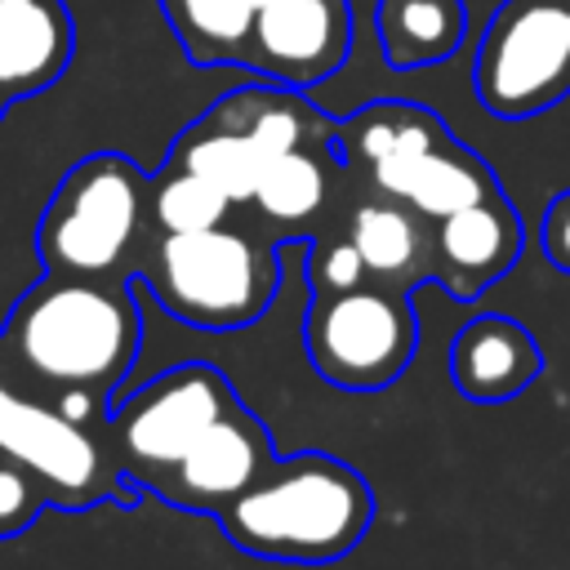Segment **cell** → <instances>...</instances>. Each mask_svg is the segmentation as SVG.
Instances as JSON below:
<instances>
[{"instance_id":"1","label":"cell","mask_w":570,"mask_h":570,"mask_svg":"<svg viewBox=\"0 0 570 570\" xmlns=\"http://www.w3.org/2000/svg\"><path fill=\"white\" fill-rule=\"evenodd\" d=\"M138 338L142 321L134 298L102 285V276H45L13 303L0 334L9 356L40 383L102 396L129 374Z\"/></svg>"},{"instance_id":"2","label":"cell","mask_w":570,"mask_h":570,"mask_svg":"<svg viewBox=\"0 0 570 570\" xmlns=\"http://www.w3.org/2000/svg\"><path fill=\"white\" fill-rule=\"evenodd\" d=\"M218 517L236 548L272 561L316 566L338 561L365 539L374 494L347 463L330 454H294L276 459L267 476L232 499Z\"/></svg>"},{"instance_id":"3","label":"cell","mask_w":570,"mask_h":570,"mask_svg":"<svg viewBox=\"0 0 570 570\" xmlns=\"http://www.w3.org/2000/svg\"><path fill=\"white\" fill-rule=\"evenodd\" d=\"M147 214V178L120 151L71 165L49 196L36 249L49 276H107L125 263Z\"/></svg>"},{"instance_id":"4","label":"cell","mask_w":570,"mask_h":570,"mask_svg":"<svg viewBox=\"0 0 570 570\" xmlns=\"http://www.w3.org/2000/svg\"><path fill=\"white\" fill-rule=\"evenodd\" d=\"M156 303L196 330H236L263 316L276 267L272 258L232 227L165 232L147 263Z\"/></svg>"},{"instance_id":"5","label":"cell","mask_w":570,"mask_h":570,"mask_svg":"<svg viewBox=\"0 0 570 570\" xmlns=\"http://www.w3.org/2000/svg\"><path fill=\"white\" fill-rule=\"evenodd\" d=\"M485 111L525 120L570 94V0H503L476 45Z\"/></svg>"},{"instance_id":"6","label":"cell","mask_w":570,"mask_h":570,"mask_svg":"<svg viewBox=\"0 0 570 570\" xmlns=\"http://www.w3.org/2000/svg\"><path fill=\"white\" fill-rule=\"evenodd\" d=\"M303 334L312 365L352 392L392 383L414 356V316L405 294L365 281L352 289H316Z\"/></svg>"},{"instance_id":"7","label":"cell","mask_w":570,"mask_h":570,"mask_svg":"<svg viewBox=\"0 0 570 570\" xmlns=\"http://www.w3.org/2000/svg\"><path fill=\"white\" fill-rule=\"evenodd\" d=\"M227 410H236V396H232V383L214 365H178L151 379L129 401H116L111 436L120 445L125 468L156 481Z\"/></svg>"},{"instance_id":"8","label":"cell","mask_w":570,"mask_h":570,"mask_svg":"<svg viewBox=\"0 0 570 570\" xmlns=\"http://www.w3.org/2000/svg\"><path fill=\"white\" fill-rule=\"evenodd\" d=\"M0 454L31 468L53 503L85 508L116 494V476L89 428L71 423L58 405L31 401L0 383Z\"/></svg>"},{"instance_id":"9","label":"cell","mask_w":570,"mask_h":570,"mask_svg":"<svg viewBox=\"0 0 570 570\" xmlns=\"http://www.w3.org/2000/svg\"><path fill=\"white\" fill-rule=\"evenodd\" d=\"M272 441H267V428L245 414L240 405L227 410L214 428H205L196 436V445L174 463L165 468L156 485L169 503L178 508H196V512H223L232 499H240L254 481L267 476L272 468Z\"/></svg>"},{"instance_id":"10","label":"cell","mask_w":570,"mask_h":570,"mask_svg":"<svg viewBox=\"0 0 570 570\" xmlns=\"http://www.w3.org/2000/svg\"><path fill=\"white\" fill-rule=\"evenodd\" d=\"M347 0H263L254 9L245 62L281 85L307 89L338 71L347 58Z\"/></svg>"},{"instance_id":"11","label":"cell","mask_w":570,"mask_h":570,"mask_svg":"<svg viewBox=\"0 0 570 570\" xmlns=\"http://www.w3.org/2000/svg\"><path fill=\"white\" fill-rule=\"evenodd\" d=\"M432 249H436V276L445 281V289L459 298H472L512 267L521 249V223L503 196H490L436 218Z\"/></svg>"},{"instance_id":"12","label":"cell","mask_w":570,"mask_h":570,"mask_svg":"<svg viewBox=\"0 0 570 570\" xmlns=\"http://www.w3.org/2000/svg\"><path fill=\"white\" fill-rule=\"evenodd\" d=\"M370 169H374V187L392 200H405L419 218H445L454 209H468L476 200L499 196L490 169L472 151L450 147V138L428 147V151L383 156Z\"/></svg>"},{"instance_id":"13","label":"cell","mask_w":570,"mask_h":570,"mask_svg":"<svg viewBox=\"0 0 570 570\" xmlns=\"http://www.w3.org/2000/svg\"><path fill=\"white\" fill-rule=\"evenodd\" d=\"M76 49L62 0H0V89L13 98L49 89Z\"/></svg>"},{"instance_id":"14","label":"cell","mask_w":570,"mask_h":570,"mask_svg":"<svg viewBox=\"0 0 570 570\" xmlns=\"http://www.w3.org/2000/svg\"><path fill=\"white\" fill-rule=\"evenodd\" d=\"M539 365V343L512 316H476L450 343V379L468 401H512Z\"/></svg>"},{"instance_id":"15","label":"cell","mask_w":570,"mask_h":570,"mask_svg":"<svg viewBox=\"0 0 570 570\" xmlns=\"http://www.w3.org/2000/svg\"><path fill=\"white\" fill-rule=\"evenodd\" d=\"M379 45L387 67H432L445 62L468 31V4L463 0H379L374 9Z\"/></svg>"},{"instance_id":"16","label":"cell","mask_w":570,"mask_h":570,"mask_svg":"<svg viewBox=\"0 0 570 570\" xmlns=\"http://www.w3.org/2000/svg\"><path fill=\"white\" fill-rule=\"evenodd\" d=\"M169 165L200 174L205 183H214L236 205V200H254V187H258V178L267 169V151L249 138V129H240V125L223 120L218 111H209L205 120H196L178 138Z\"/></svg>"},{"instance_id":"17","label":"cell","mask_w":570,"mask_h":570,"mask_svg":"<svg viewBox=\"0 0 570 570\" xmlns=\"http://www.w3.org/2000/svg\"><path fill=\"white\" fill-rule=\"evenodd\" d=\"M347 240L356 245L361 263L370 276L379 281H410L423 263V227H419V214L405 205V200H370L352 214V232Z\"/></svg>"},{"instance_id":"18","label":"cell","mask_w":570,"mask_h":570,"mask_svg":"<svg viewBox=\"0 0 570 570\" xmlns=\"http://www.w3.org/2000/svg\"><path fill=\"white\" fill-rule=\"evenodd\" d=\"M183 49L196 62H245L254 4L249 0H160Z\"/></svg>"},{"instance_id":"19","label":"cell","mask_w":570,"mask_h":570,"mask_svg":"<svg viewBox=\"0 0 570 570\" xmlns=\"http://www.w3.org/2000/svg\"><path fill=\"white\" fill-rule=\"evenodd\" d=\"M347 142L356 156H365L370 165L383 156H410V151H428L436 142H445V129L432 111L410 107V102H374L365 107L352 125H347Z\"/></svg>"},{"instance_id":"20","label":"cell","mask_w":570,"mask_h":570,"mask_svg":"<svg viewBox=\"0 0 570 570\" xmlns=\"http://www.w3.org/2000/svg\"><path fill=\"white\" fill-rule=\"evenodd\" d=\"M223 120L249 129V138L272 156H285V151H298L307 147V134H312V116L298 98L289 94H267V89H236L232 98H223L214 107Z\"/></svg>"},{"instance_id":"21","label":"cell","mask_w":570,"mask_h":570,"mask_svg":"<svg viewBox=\"0 0 570 570\" xmlns=\"http://www.w3.org/2000/svg\"><path fill=\"white\" fill-rule=\"evenodd\" d=\"M147 209H151V218H156L160 232H205V227H218L227 218L232 200L214 183H205L200 174L169 165L151 183Z\"/></svg>"},{"instance_id":"22","label":"cell","mask_w":570,"mask_h":570,"mask_svg":"<svg viewBox=\"0 0 570 570\" xmlns=\"http://www.w3.org/2000/svg\"><path fill=\"white\" fill-rule=\"evenodd\" d=\"M321 200H325V169L307 147L272 156L254 187V205L281 223H298V218L316 214Z\"/></svg>"},{"instance_id":"23","label":"cell","mask_w":570,"mask_h":570,"mask_svg":"<svg viewBox=\"0 0 570 570\" xmlns=\"http://www.w3.org/2000/svg\"><path fill=\"white\" fill-rule=\"evenodd\" d=\"M45 503H49L45 481L31 468H22V463L0 454V539L22 534L40 517Z\"/></svg>"},{"instance_id":"24","label":"cell","mask_w":570,"mask_h":570,"mask_svg":"<svg viewBox=\"0 0 570 570\" xmlns=\"http://www.w3.org/2000/svg\"><path fill=\"white\" fill-rule=\"evenodd\" d=\"M365 276H370V272H365V263H361V254H356L352 240H338V245H330L325 254L312 258V281H316V289H352V285H361Z\"/></svg>"},{"instance_id":"25","label":"cell","mask_w":570,"mask_h":570,"mask_svg":"<svg viewBox=\"0 0 570 570\" xmlns=\"http://www.w3.org/2000/svg\"><path fill=\"white\" fill-rule=\"evenodd\" d=\"M543 254L570 272V191H561L543 214Z\"/></svg>"},{"instance_id":"26","label":"cell","mask_w":570,"mask_h":570,"mask_svg":"<svg viewBox=\"0 0 570 570\" xmlns=\"http://www.w3.org/2000/svg\"><path fill=\"white\" fill-rule=\"evenodd\" d=\"M4 107H9V94H4V89H0V116H4Z\"/></svg>"},{"instance_id":"27","label":"cell","mask_w":570,"mask_h":570,"mask_svg":"<svg viewBox=\"0 0 570 570\" xmlns=\"http://www.w3.org/2000/svg\"><path fill=\"white\" fill-rule=\"evenodd\" d=\"M249 4H254V9H258V4H263V0H249Z\"/></svg>"}]
</instances>
